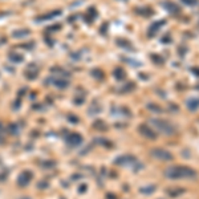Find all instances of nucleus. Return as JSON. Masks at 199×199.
Segmentation results:
<instances>
[{
    "label": "nucleus",
    "instance_id": "2",
    "mask_svg": "<svg viewBox=\"0 0 199 199\" xmlns=\"http://www.w3.org/2000/svg\"><path fill=\"white\" fill-rule=\"evenodd\" d=\"M45 84L55 85L57 89H67L69 86V81H68L67 77H48Z\"/></svg>",
    "mask_w": 199,
    "mask_h": 199
},
{
    "label": "nucleus",
    "instance_id": "24",
    "mask_svg": "<svg viewBox=\"0 0 199 199\" xmlns=\"http://www.w3.org/2000/svg\"><path fill=\"white\" fill-rule=\"evenodd\" d=\"M5 42H7V39H5V37H0V47H1L3 44H5Z\"/></svg>",
    "mask_w": 199,
    "mask_h": 199
},
{
    "label": "nucleus",
    "instance_id": "16",
    "mask_svg": "<svg viewBox=\"0 0 199 199\" xmlns=\"http://www.w3.org/2000/svg\"><path fill=\"white\" fill-rule=\"evenodd\" d=\"M154 153H155V155H158V157H163L165 159H171V155L167 154L166 151H161V150H158V151H157V150H155Z\"/></svg>",
    "mask_w": 199,
    "mask_h": 199
},
{
    "label": "nucleus",
    "instance_id": "15",
    "mask_svg": "<svg viewBox=\"0 0 199 199\" xmlns=\"http://www.w3.org/2000/svg\"><path fill=\"white\" fill-rule=\"evenodd\" d=\"M187 106H190L192 110L195 109L197 106H199V98H191L187 101Z\"/></svg>",
    "mask_w": 199,
    "mask_h": 199
},
{
    "label": "nucleus",
    "instance_id": "7",
    "mask_svg": "<svg viewBox=\"0 0 199 199\" xmlns=\"http://www.w3.org/2000/svg\"><path fill=\"white\" fill-rule=\"evenodd\" d=\"M29 35H31V29H28V28H20V29H15L12 32L13 39H23V37L29 36Z\"/></svg>",
    "mask_w": 199,
    "mask_h": 199
},
{
    "label": "nucleus",
    "instance_id": "4",
    "mask_svg": "<svg viewBox=\"0 0 199 199\" xmlns=\"http://www.w3.org/2000/svg\"><path fill=\"white\" fill-rule=\"evenodd\" d=\"M33 178V174L32 171H29V170H24V171L20 173V175L18 177V184L20 187H25L29 184V182L32 181Z\"/></svg>",
    "mask_w": 199,
    "mask_h": 199
},
{
    "label": "nucleus",
    "instance_id": "6",
    "mask_svg": "<svg viewBox=\"0 0 199 199\" xmlns=\"http://www.w3.org/2000/svg\"><path fill=\"white\" fill-rule=\"evenodd\" d=\"M67 142L69 145H72V146H77V145H80L82 142V137L80 134H77V133H72V134L68 135Z\"/></svg>",
    "mask_w": 199,
    "mask_h": 199
},
{
    "label": "nucleus",
    "instance_id": "12",
    "mask_svg": "<svg viewBox=\"0 0 199 199\" xmlns=\"http://www.w3.org/2000/svg\"><path fill=\"white\" fill-rule=\"evenodd\" d=\"M165 8L171 13H178L179 12V8L174 4V3H166V4H165Z\"/></svg>",
    "mask_w": 199,
    "mask_h": 199
},
{
    "label": "nucleus",
    "instance_id": "21",
    "mask_svg": "<svg viewBox=\"0 0 199 199\" xmlns=\"http://www.w3.org/2000/svg\"><path fill=\"white\" fill-rule=\"evenodd\" d=\"M60 28H61V27H60V24H55V27H49V28H48V31L52 32V31H59Z\"/></svg>",
    "mask_w": 199,
    "mask_h": 199
},
{
    "label": "nucleus",
    "instance_id": "5",
    "mask_svg": "<svg viewBox=\"0 0 199 199\" xmlns=\"http://www.w3.org/2000/svg\"><path fill=\"white\" fill-rule=\"evenodd\" d=\"M60 15H61V11H60V10H55V11H52V12H48V13H45V15L36 18V19H35V21H36V23L47 21V20H52V19L57 18V16H60Z\"/></svg>",
    "mask_w": 199,
    "mask_h": 199
},
{
    "label": "nucleus",
    "instance_id": "18",
    "mask_svg": "<svg viewBox=\"0 0 199 199\" xmlns=\"http://www.w3.org/2000/svg\"><path fill=\"white\" fill-rule=\"evenodd\" d=\"M182 3L187 5H197L198 4V0H182Z\"/></svg>",
    "mask_w": 199,
    "mask_h": 199
},
{
    "label": "nucleus",
    "instance_id": "26",
    "mask_svg": "<svg viewBox=\"0 0 199 199\" xmlns=\"http://www.w3.org/2000/svg\"><path fill=\"white\" fill-rule=\"evenodd\" d=\"M21 199H29V198H21Z\"/></svg>",
    "mask_w": 199,
    "mask_h": 199
},
{
    "label": "nucleus",
    "instance_id": "19",
    "mask_svg": "<svg viewBox=\"0 0 199 199\" xmlns=\"http://www.w3.org/2000/svg\"><path fill=\"white\" fill-rule=\"evenodd\" d=\"M33 45H35V42H28V44H21V45H20V47H21V48H24V49H32V48H33Z\"/></svg>",
    "mask_w": 199,
    "mask_h": 199
},
{
    "label": "nucleus",
    "instance_id": "14",
    "mask_svg": "<svg viewBox=\"0 0 199 199\" xmlns=\"http://www.w3.org/2000/svg\"><path fill=\"white\" fill-rule=\"evenodd\" d=\"M113 75L116 76V78H117V80H124L125 77H126V73H125L121 68H117V69L114 70V73H113Z\"/></svg>",
    "mask_w": 199,
    "mask_h": 199
},
{
    "label": "nucleus",
    "instance_id": "23",
    "mask_svg": "<svg viewBox=\"0 0 199 199\" xmlns=\"http://www.w3.org/2000/svg\"><path fill=\"white\" fill-rule=\"evenodd\" d=\"M37 187H39V189H40V187H41V189H45V187H47V183H45V182H41V183H40V182H39Z\"/></svg>",
    "mask_w": 199,
    "mask_h": 199
},
{
    "label": "nucleus",
    "instance_id": "8",
    "mask_svg": "<svg viewBox=\"0 0 199 199\" xmlns=\"http://www.w3.org/2000/svg\"><path fill=\"white\" fill-rule=\"evenodd\" d=\"M50 73H53V75H59V77H68V76H69V72H67L65 69L59 68V67H53L52 69H50Z\"/></svg>",
    "mask_w": 199,
    "mask_h": 199
},
{
    "label": "nucleus",
    "instance_id": "25",
    "mask_svg": "<svg viewBox=\"0 0 199 199\" xmlns=\"http://www.w3.org/2000/svg\"><path fill=\"white\" fill-rule=\"evenodd\" d=\"M32 109H41V105H33Z\"/></svg>",
    "mask_w": 199,
    "mask_h": 199
},
{
    "label": "nucleus",
    "instance_id": "20",
    "mask_svg": "<svg viewBox=\"0 0 199 199\" xmlns=\"http://www.w3.org/2000/svg\"><path fill=\"white\" fill-rule=\"evenodd\" d=\"M20 106H21V100L18 98L15 101V104H13V110H18V108H20Z\"/></svg>",
    "mask_w": 199,
    "mask_h": 199
},
{
    "label": "nucleus",
    "instance_id": "17",
    "mask_svg": "<svg viewBox=\"0 0 199 199\" xmlns=\"http://www.w3.org/2000/svg\"><path fill=\"white\" fill-rule=\"evenodd\" d=\"M4 142V127H3V124L0 122V143Z\"/></svg>",
    "mask_w": 199,
    "mask_h": 199
},
{
    "label": "nucleus",
    "instance_id": "22",
    "mask_svg": "<svg viewBox=\"0 0 199 199\" xmlns=\"http://www.w3.org/2000/svg\"><path fill=\"white\" fill-rule=\"evenodd\" d=\"M25 92H27V88H21V90H20V92L18 93L19 98H20V97H21V96H23V94H24V93H25Z\"/></svg>",
    "mask_w": 199,
    "mask_h": 199
},
{
    "label": "nucleus",
    "instance_id": "9",
    "mask_svg": "<svg viewBox=\"0 0 199 199\" xmlns=\"http://www.w3.org/2000/svg\"><path fill=\"white\" fill-rule=\"evenodd\" d=\"M8 60H10V61H12V62H23L24 57H23L20 53L10 52V53H8Z\"/></svg>",
    "mask_w": 199,
    "mask_h": 199
},
{
    "label": "nucleus",
    "instance_id": "1",
    "mask_svg": "<svg viewBox=\"0 0 199 199\" xmlns=\"http://www.w3.org/2000/svg\"><path fill=\"white\" fill-rule=\"evenodd\" d=\"M166 175L171 178H187V177H194L195 173L191 169L187 167H173V169L167 170Z\"/></svg>",
    "mask_w": 199,
    "mask_h": 199
},
{
    "label": "nucleus",
    "instance_id": "13",
    "mask_svg": "<svg viewBox=\"0 0 199 199\" xmlns=\"http://www.w3.org/2000/svg\"><path fill=\"white\" fill-rule=\"evenodd\" d=\"M90 75H92L94 78H97V80H102V78H104V72H102L101 69H98V68L93 69L92 72H90Z\"/></svg>",
    "mask_w": 199,
    "mask_h": 199
},
{
    "label": "nucleus",
    "instance_id": "11",
    "mask_svg": "<svg viewBox=\"0 0 199 199\" xmlns=\"http://www.w3.org/2000/svg\"><path fill=\"white\" fill-rule=\"evenodd\" d=\"M162 24H165V20H161V21H158V23H154V24L149 28V36H150V37H153L154 32H155V31H158L159 28L162 27Z\"/></svg>",
    "mask_w": 199,
    "mask_h": 199
},
{
    "label": "nucleus",
    "instance_id": "3",
    "mask_svg": "<svg viewBox=\"0 0 199 199\" xmlns=\"http://www.w3.org/2000/svg\"><path fill=\"white\" fill-rule=\"evenodd\" d=\"M39 72H40V70H39L37 64H36V62H31V64L25 68L24 76H25V78H27V80H36V78H37V76H39Z\"/></svg>",
    "mask_w": 199,
    "mask_h": 199
},
{
    "label": "nucleus",
    "instance_id": "10",
    "mask_svg": "<svg viewBox=\"0 0 199 199\" xmlns=\"http://www.w3.org/2000/svg\"><path fill=\"white\" fill-rule=\"evenodd\" d=\"M8 133H10L11 135H18L20 133V127H19V124H15V122H12V124L8 125L7 127Z\"/></svg>",
    "mask_w": 199,
    "mask_h": 199
}]
</instances>
